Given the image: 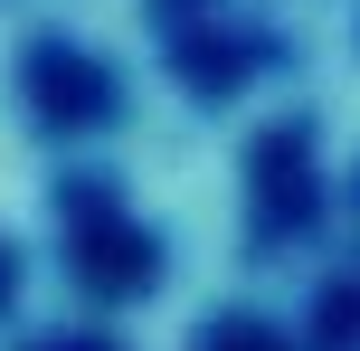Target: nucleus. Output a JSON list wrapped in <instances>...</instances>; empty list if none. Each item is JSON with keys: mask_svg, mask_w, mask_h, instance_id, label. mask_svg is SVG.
I'll list each match as a JSON object with an SVG mask.
<instances>
[{"mask_svg": "<svg viewBox=\"0 0 360 351\" xmlns=\"http://www.w3.org/2000/svg\"><path fill=\"white\" fill-rule=\"evenodd\" d=\"M29 95H38L48 124H105V105H114L105 67L76 57V48H38V57H29Z\"/></svg>", "mask_w": 360, "mask_h": 351, "instance_id": "f257e3e1", "label": "nucleus"}, {"mask_svg": "<svg viewBox=\"0 0 360 351\" xmlns=\"http://www.w3.org/2000/svg\"><path fill=\"white\" fill-rule=\"evenodd\" d=\"M48 351H105V342H48Z\"/></svg>", "mask_w": 360, "mask_h": 351, "instance_id": "f03ea898", "label": "nucleus"}, {"mask_svg": "<svg viewBox=\"0 0 360 351\" xmlns=\"http://www.w3.org/2000/svg\"><path fill=\"white\" fill-rule=\"evenodd\" d=\"M0 295H10V266H0Z\"/></svg>", "mask_w": 360, "mask_h": 351, "instance_id": "7ed1b4c3", "label": "nucleus"}]
</instances>
